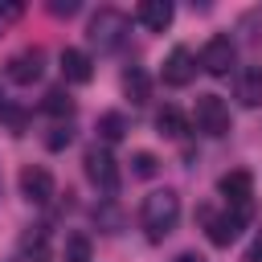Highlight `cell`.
I'll use <instances>...</instances> for the list:
<instances>
[{
    "label": "cell",
    "mask_w": 262,
    "mask_h": 262,
    "mask_svg": "<svg viewBox=\"0 0 262 262\" xmlns=\"http://www.w3.org/2000/svg\"><path fill=\"white\" fill-rule=\"evenodd\" d=\"M180 221V196L172 188H156L143 196V229H147V242H164Z\"/></svg>",
    "instance_id": "cell-1"
},
{
    "label": "cell",
    "mask_w": 262,
    "mask_h": 262,
    "mask_svg": "<svg viewBox=\"0 0 262 262\" xmlns=\"http://www.w3.org/2000/svg\"><path fill=\"white\" fill-rule=\"evenodd\" d=\"M123 33H127V12H119V8H98V12L90 16V29H86V37H90V45H94L98 53L119 49Z\"/></svg>",
    "instance_id": "cell-2"
},
{
    "label": "cell",
    "mask_w": 262,
    "mask_h": 262,
    "mask_svg": "<svg viewBox=\"0 0 262 262\" xmlns=\"http://www.w3.org/2000/svg\"><path fill=\"white\" fill-rule=\"evenodd\" d=\"M192 119H196V131L221 139L233 131V119H229V106L221 94H196V106H192Z\"/></svg>",
    "instance_id": "cell-3"
},
{
    "label": "cell",
    "mask_w": 262,
    "mask_h": 262,
    "mask_svg": "<svg viewBox=\"0 0 262 262\" xmlns=\"http://www.w3.org/2000/svg\"><path fill=\"white\" fill-rule=\"evenodd\" d=\"M82 168H86V180L98 188V192H119V164H115V156L106 151V147H86V156H82Z\"/></svg>",
    "instance_id": "cell-4"
},
{
    "label": "cell",
    "mask_w": 262,
    "mask_h": 262,
    "mask_svg": "<svg viewBox=\"0 0 262 262\" xmlns=\"http://www.w3.org/2000/svg\"><path fill=\"white\" fill-rule=\"evenodd\" d=\"M246 221H250V201H246V205H233V209L221 213V217H209L205 233H209V242H213L217 250H225L229 242H237V233H242Z\"/></svg>",
    "instance_id": "cell-5"
},
{
    "label": "cell",
    "mask_w": 262,
    "mask_h": 262,
    "mask_svg": "<svg viewBox=\"0 0 262 262\" xmlns=\"http://www.w3.org/2000/svg\"><path fill=\"white\" fill-rule=\"evenodd\" d=\"M4 74H8V82H16V86H33V82L45 74V49H41V45H29V49L12 53Z\"/></svg>",
    "instance_id": "cell-6"
},
{
    "label": "cell",
    "mask_w": 262,
    "mask_h": 262,
    "mask_svg": "<svg viewBox=\"0 0 262 262\" xmlns=\"http://www.w3.org/2000/svg\"><path fill=\"white\" fill-rule=\"evenodd\" d=\"M233 57H237L233 41H229L225 33H217V37H209L205 49H201V70L213 74V78H225V74L233 70Z\"/></svg>",
    "instance_id": "cell-7"
},
{
    "label": "cell",
    "mask_w": 262,
    "mask_h": 262,
    "mask_svg": "<svg viewBox=\"0 0 262 262\" xmlns=\"http://www.w3.org/2000/svg\"><path fill=\"white\" fill-rule=\"evenodd\" d=\"M20 196L29 205H45L53 196V172L41 168V164H25L20 168Z\"/></svg>",
    "instance_id": "cell-8"
},
{
    "label": "cell",
    "mask_w": 262,
    "mask_h": 262,
    "mask_svg": "<svg viewBox=\"0 0 262 262\" xmlns=\"http://www.w3.org/2000/svg\"><path fill=\"white\" fill-rule=\"evenodd\" d=\"M196 78V57L184 49V45H176L168 57H164V82L168 86H188Z\"/></svg>",
    "instance_id": "cell-9"
},
{
    "label": "cell",
    "mask_w": 262,
    "mask_h": 262,
    "mask_svg": "<svg viewBox=\"0 0 262 262\" xmlns=\"http://www.w3.org/2000/svg\"><path fill=\"white\" fill-rule=\"evenodd\" d=\"M61 78L70 86H86L94 78V61L86 49H61Z\"/></svg>",
    "instance_id": "cell-10"
},
{
    "label": "cell",
    "mask_w": 262,
    "mask_h": 262,
    "mask_svg": "<svg viewBox=\"0 0 262 262\" xmlns=\"http://www.w3.org/2000/svg\"><path fill=\"white\" fill-rule=\"evenodd\" d=\"M217 192H221L229 205H246L250 192H254V176H250L246 168H233V172H225V176L217 180Z\"/></svg>",
    "instance_id": "cell-11"
},
{
    "label": "cell",
    "mask_w": 262,
    "mask_h": 262,
    "mask_svg": "<svg viewBox=\"0 0 262 262\" xmlns=\"http://www.w3.org/2000/svg\"><path fill=\"white\" fill-rule=\"evenodd\" d=\"M135 16H139V25H143V29H151V33H164V29L172 25L176 8H172V0H143Z\"/></svg>",
    "instance_id": "cell-12"
},
{
    "label": "cell",
    "mask_w": 262,
    "mask_h": 262,
    "mask_svg": "<svg viewBox=\"0 0 262 262\" xmlns=\"http://www.w3.org/2000/svg\"><path fill=\"white\" fill-rule=\"evenodd\" d=\"M123 94L135 102V106H143L147 98H151V78H147V70H139V66H131L127 74H123Z\"/></svg>",
    "instance_id": "cell-13"
},
{
    "label": "cell",
    "mask_w": 262,
    "mask_h": 262,
    "mask_svg": "<svg viewBox=\"0 0 262 262\" xmlns=\"http://www.w3.org/2000/svg\"><path fill=\"white\" fill-rule=\"evenodd\" d=\"M237 102L242 106H262V66H250L237 78Z\"/></svg>",
    "instance_id": "cell-14"
},
{
    "label": "cell",
    "mask_w": 262,
    "mask_h": 262,
    "mask_svg": "<svg viewBox=\"0 0 262 262\" xmlns=\"http://www.w3.org/2000/svg\"><path fill=\"white\" fill-rule=\"evenodd\" d=\"M156 131H160L164 139H180V135L188 131V115H184L180 106H164V111L156 115Z\"/></svg>",
    "instance_id": "cell-15"
},
{
    "label": "cell",
    "mask_w": 262,
    "mask_h": 262,
    "mask_svg": "<svg viewBox=\"0 0 262 262\" xmlns=\"http://www.w3.org/2000/svg\"><path fill=\"white\" fill-rule=\"evenodd\" d=\"M94 131H98V139H102V143H119V139L127 135V119H123L119 111H106V115H98Z\"/></svg>",
    "instance_id": "cell-16"
},
{
    "label": "cell",
    "mask_w": 262,
    "mask_h": 262,
    "mask_svg": "<svg viewBox=\"0 0 262 262\" xmlns=\"http://www.w3.org/2000/svg\"><path fill=\"white\" fill-rule=\"evenodd\" d=\"M61 258H66V262H90V237H86V233H66Z\"/></svg>",
    "instance_id": "cell-17"
},
{
    "label": "cell",
    "mask_w": 262,
    "mask_h": 262,
    "mask_svg": "<svg viewBox=\"0 0 262 262\" xmlns=\"http://www.w3.org/2000/svg\"><path fill=\"white\" fill-rule=\"evenodd\" d=\"M160 172V160L151 156V151H135L131 156V176H139V180H151Z\"/></svg>",
    "instance_id": "cell-18"
},
{
    "label": "cell",
    "mask_w": 262,
    "mask_h": 262,
    "mask_svg": "<svg viewBox=\"0 0 262 262\" xmlns=\"http://www.w3.org/2000/svg\"><path fill=\"white\" fill-rule=\"evenodd\" d=\"M45 111H49V115H70V111H74V98H70L66 90H49V94H45Z\"/></svg>",
    "instance_id": "cell-19"
},
{
    "label": "cell",
    "mask_w": 262,
    "mask_h": 262,
    "mask_svg": "<svg viewBox=\"0 0 262 262\" xmlns=\"http://www.w3.org/2000/svg\"><path fill=\"white\" fill-rule=\"evenodd\" d=\"M94 221H98V225H106V233H119V225H123V217H119V209H111V205H102V209H94Z\"/></svg>",
    "instance_id": "cell-20"
},
{
    "label": "cell",
    "mask_w": 262,
    "mask_h": 262,
    "mask_svg": "<svg viewBox=\"0 0 262 262\" xmlns=\"http://www.w3.org/2000/svg\"><path fill=\"white\" fill-rule=\"evenodd\" d=\"M70 139H74L70 127H53V131L45 135V147H49V151H61V147H70Z\"/></svg>",
    "instance_id": "cell-21"
},
{
    "label": "cell",
    "mask_w": 262,
    "mask_h": 262,
    "mask_svg": "<svg viewBox=\"0 0 262 262\" xmlns=\"http://www.w3.org/2000/svg\"><path fill=\"white\" fill-rule=\"evenodd\" d=\"M20 250H33V254H45V225H37V229H29V233L20 237Z\"/></svg>",
    "instance_id": "cell-22"
},
{
    "label": "cell",
    "mask_w": 262,
    "mask_h": 262,
    "mask_svg": "<svg viewBox=\"0 0 262 262\" xmlns=\"http://www.w3.org/2000/svg\"><path fill=\"white\" fill-rule=\"evenodd\" d=\"M25 16V4H16V0H8V4H0V33L8 29V25H16Z\"/></svg>",
    "instance_id": "cell-23"
},
{
    "label": "cell",
    "mask_w": 262,
    "mask_h": 262,
    "mask_svg": "<svg viewBox=\"0 0 262 262\" xmlns=\"http://www.w3.org/2000/svg\"><path fill=\"white\" fill-rule=\"evenodd\" d=\"M78 8H82L78 0H66V4H61V0H53V4H49V12H53V16H74Z\"/></svg>",
    "instance_id": "cell-24"
},
{
    "label": "cell",
    "mask_w": 262,
    "mask_h": 262,
    "mask_svg": "<svg viewBox=\"0 0 262 262\" xmlns=\"http://www.w3.org/2000/svg\"><path fill=\"white\" fill-rule=\"evenodd\" d=\"M242 262H262V233H258V237L246 246V258H242Z\"/></svg>",
    "instance_id": "cell-25"
},
{
    "label": "cell",
    "mask_w": 262,
    "mask_h": 262,
    "mask_svg": "<svg viewBox=\"0 0 262 262\" xmlns=\"http://www.w3.org/2000/svg\"><path fill=\"white\" fill-rule=\"evenodd\" d=\"M172 262H205V258H201V254H192V250H184V254H176Z\"/></svg>",
    "instance_id": "cell-26"
},
{
    "label": "cell",
    "mask_w": 262,
    "mask_h": 262,
    "mask_svg": "<svg viewBox=\"0 0 262 262\" xmlns=\"http://www.w3.org/2000/svg\"><path fill=\"white\" fill-rule=\"evenodd\" d=\"M4 111H8V98H4V86H0V119H4Z\"/></svg>",
    "instance_id": "cell-27"
}]
</instances>
